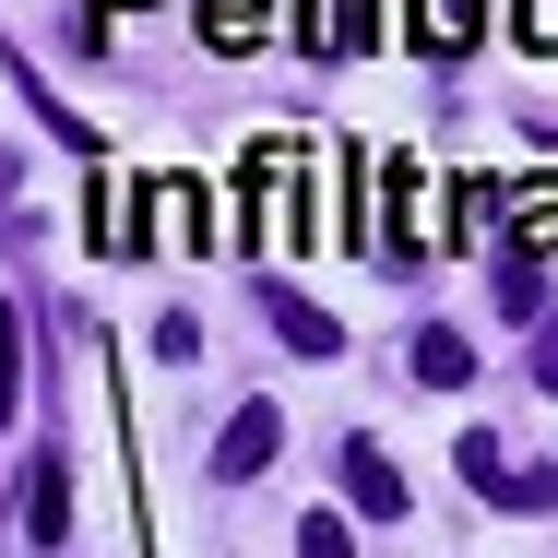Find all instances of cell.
<instances>
[{"instance_id":"6da1fadb","label":"cell","mask_w":558,"mask_h":558,"mask_svg":"<svg viewBox=\"0 0 558 558\" xmlns=\"http://www.w3.org/2000/svg\"><path fill=\"white\" fill-rule=\"evenodd\" d=\"M368 191H380V238H392V250H440V238H451V215L428 203V179H416L404 155H392V167H380Z\"/></svg>"},{"instance_id":"7a4b0ae2","label":"cell","mask_w":558,"mask_h":558,"mask_svg":"<svg viewBox=\"0 0 558 558\" xmlns=\"http://www.w3.org/2000/svg\"><path fill=\"white\" fill-rule=\"evenodd\" d=\"M499 238L535 262V250H558V179H499Z\"/></svg>"},{"instance_id":"3957f363","label":"cell","mask_w":558,"mask_h":558,"mask_svg":"<svg viewBox=\"0 0 558 558\" xmlns=\"http://www.w3.org/2000/svg\"><path fill=\"white\" fill-rule=\"evenodd\" d=\"M24 535H36V547H60V535H72V463H60V451H36V463H24Z\"/></svg>"},{"instance_id":"277c9868","label":"cell","mask_w":558,"mask_h":558,"mask_svg":"<svg viewBox=\"0 0 558 558\" xmlns=\"http://www.w3.org/2000/svg\"><path fill=\"white\" fill-rule=\"evenodd\" d=\"M274 440H286V416H274V404H238V416H226V440H215V475H226V487H238V475H262Z\"/></svg>"},{"instance_id":"5b68a950","label":"cell","mask_w":558,"mask_h":558,"mask_svg":"<svg viewBox=\"0 0 558 558\" xmlns=\"http://www.w3.org/2000/svg\"><path fill=\"white\" fill-rule=\"evenodd\" d=\"M191 12H203V48H226V60H250L274 36V0H191Z\"/></svg>"},{"instance_id":"8992f818","label":"cell","mask_w":558,"mask_h":558,"mask_svg":"<svg viewBox=\"0 0 558 558\" xmlns=\"http://www.w3.org/2000/svg\"><path fill=\"white\" fill-rule=\"evenodd\" d=\"M298 36H310L322 60H356V48L380 36V12H368V0H310V24H298Z\"/></svg>"},{"instance_id":"52a82bcc","label":"cell","mask_w":558,"mask_h":558,"mask_svg":"<svg viewBox=\"0 0 558 558\" xmlns=\"http://www.w3.org/2000/svg\"><path fill=\"white\" fill-rule=\"evenodd\" d=\"M344 499L356 511H404V475L380 463V440H344Z\"/></svg>"},{"instance_id":"ba28073f","label":"cell","mask_w":558,"mask_h":558,"mask_svg":"<svg viewBox=\"0 0 558 558\" xmlns=\"http://www.w3.org/2000/svg\"><path fill=\"white\" fill-rule=\"evenodd\" d=\"M475 36H487V0H416V48H475Z\"/></svg>"},{"instance_id":"9c48e42d","label":"cell","mask_w":558,"mask_h":558,"mask_svg":"<svg viewBox=\"0 0 558 558\" xmlns=\"http://www.w3.org/2000/svg\"><path fill=\"white\" fill-rule=\"evenodd\" d=\"M274 333L298 344V356H333V344H344V322H333V310H310L298 286H274Z\"/></svg>"},{"instance_id":"30bf717a","label":"cell","mask_w":558,"mask_h":558,"mask_svg":"<svg viewBox=\"0 0 558 558\" xmlns=\"http://www.w3.org/2000/svg\"><path fill=\"white\" fill-rule=\"evenodd\" d=\"M416 380H428V392H463V380H475V344L451 333V322H428V333H416Z\"/></svg>"},{"instance_id":"8fae6325","label":"cell","mask_w":558,"mask_h":558,"mask_svg":"<svg viewBox=\"0 0 558 558\" xmlns=\"http://www.w3.org/2000/svg\"><path fill=\"white\" fill-rule=\"evenodd\" d=\"M96 250H143V191H131V179H96Z\"/></svg>"},{"instance_id":"7c38bea8","label":"cell","mask_w":558,"mask_h":558,"mask_svg":"<svg viewBox=\"0 0 558 558\" xmlns=\"http://www.w3.org/2000/svg\"><path fill=\"white\" fill-rule=\"evenodd\" d=\"M475 499H499V511H558V475H547V463H499Z\"/></svg>"},{"instance_id":"4fadbf2b","label":"cell","mask_w":558,"mask_h":558,"mask_svg":"<svg viewBox=\"0 0 558 558\" xmlns=\"http://www.w3.org/2000/svg\"><path fill=\"white\" fill-rule=\"evenodd\" d=\"M451 238H499V179H451Z\"/></svg>"},{"instance_id":"5bb4252c","label":"cell","mask_w":558,"mask_h":558,"mask_svg":"<svg viewBox=\"0 0 558 558\" xmlns=\"http://www.w3.org/2000/svg\"><path fill=\"white\" fill-rule=\"evenodd\" d=\"M499 310H511V322H547V274H535V262H499Z\"/></svg>"},{"instance_id":"9a60e30c","label":"cell","mask_w":558,"mask_h":558,"mask_svg":"<svg viewBox=\"0 0 558 558\" xmlns=\"http://www.w3.org/2000/svg\"><path fill=\"white\" fill-rule=\"evenodd\" d=\"M12 380H24V333H12V298H0V428H12Z\"/></svg>"},{"instance_id":"2e32d148","label":"cell","mask_w":558,"mask_h":558,"mask_svg":"<svg viewBox=\"0 0 558 558\" xmlns=\"http://www.w3.org/2000/svg\"><path fill=\"white\" fill-rule=\"evenodd\" d=\"M511 24H523V48H558V0H511Z\"/></svg>"},{"instance_id":"e0dca14e","label":"cell","mask_w":558,"mask_h":558,"mask_svg":"<svg viewBox=\"0 0 558 558\" xmlns=\"http://www.w3.org/2000/svg\"><path fill=\"white\" fill-rule=\"evenodd\" d=\"M298 558H344V523H298Z\"/></svg>"},{"instance_id":"ac0fdd59","label":"cell","mask_w":558,"mask_h":558,"mask_svg":"<svg viewBox=\"0 0 558 558\" xmlns=\"http://www.w3.org/2000/svg\"><path fill=\"white\" fill-rule=\"evenodd\" d=\"M535 380L558 392V322H535Z\"/></svg>"}]
</instances>
